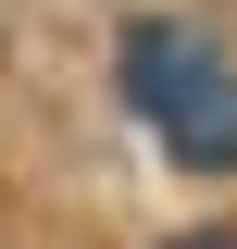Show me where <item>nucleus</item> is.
I'll return each mask as SVG.
<instances>
[{"label": "nucleus", "mask_w": 237, "mask_h": 249, "mask_svg": "<svg viewBox=\"0 0 237 249\" xmlns=\"http://www.w3.org/2000/svg\"><path fill=\"white\" fill-rule=\"evenodd\" d=\"M125 100H138L187 162H237V88H225V50L200 25H138L125 37Z\"/></svg>", "instance_id": "obj_1"}, {"label": "nucleus", "mask_w": 237, "mask_h": 249, "mask_svg": "<svg viewBox=\"0 0 237 249\" xmlns=\"http://www.w3.org/2000/svg\"><path fill=\"white\" fill-rule=\"evenodd\" d=\"M187 249H237V237H187Z\"/></svg>", "instance_id": "obj_2"}]
</instances>
